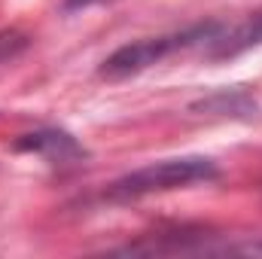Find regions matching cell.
I'll return each instance as SVG.
<instances>
[{"mask_svg":"<svg viewBox=\"0 0 262 259\" xmlns=\"http://www.w3.org/2000/svg\"><path fill=\"white\" fill-rule=\"evenodd\" d=\"M226 31L223 21L216 18H207V21H195L183 31H171V34H159V37H143V40H134V43H125L119 46L116 52H110L104 58V64L98 67V76L101 79H128V76H137L149 67L162 64L165 58L177 55V52H186V49H207L220 34Z\"/></svg>","mask_w":262,"mask_h":259,"instance_id":"obj_1","label":"cell"},{"mask_svg":"<svg viewBox=\"0 0 262 259\" xmlns=\"http://www.w3.org/2000/svg\"><path fill=\"white\" fill-rule=\"evenodd\" d=\"M262 46V6L256 12H250L238 28H226L207 49H204V55L210 58V61H232V58H238V55H244V52H250V49H259Z\"/></svg>","mask_w":262,"mask_h":259,"instance_id":"obj_3","label":"cell"},{"mask_svg":"<svg viewBox=\"0 0 262 259\" xmlns=\"http://www.w3.org/2000/svg\"><path fill=\"white\" fill-rule=\"evenodd\" d=\"M15 149L21 153H37L49 162H79L85 159V146L61 128H43L34 131V134H25L21 140H15Z\"/></svg>","mask_w":262,"mask_h":259,"instance_id":"obj_4","label":"cell"},{"mask_svg":"<svg viewBox=\"0 0 262 259\" xmlns=\"http://www.w3.org/2000/svg\"><path fill=\"white\" fill-rule=\"evenodd\" d=\"M192 110L201 116L207 113V116H229V119H250V116H256L259 104L244 89H223V92H213V95L195 101Z\"/></svg>","mask_w":262,"mask_h":259,"instance_id":"obj_5","label":"cell"},{"mask_svg":"<svg viewBox=\"0 0 262 259\" xmlns=\"http://www.w3.org/2000/svg\"><path fill=\"white\" fill-rule=\"evenodd\" d=\"M28 46H31V37H28L25 31H18V28H3V31H0V67L9 64V61H15Z\"/></svg>","mask_w":262,"mask_h":259,"instance_id":"obj_6","label":"cell"},{"mask_svg":"<svg viewBox=\"0 0 262 259\" xmlns=\"http://www.w3.org/2000/svg\"><path fill=\"white\" fill-rule=\"evenodd\" d=\"M216 177H220V168L213 159H207V156H174V159L149 162L137 171H128L125 177L113 180L107 189V198L110 201H131V198H143V195L174 192V189H186L195 183H210Z\"/></svg>","mask_w":262,"mask_h":259,"instance_id":"obj_2","label":"cell"},{"mask_svg":"<svg viewBox=\"0 0 262 259\" xmlns=\"http://www.w3.org/2000/svg\"><path fill=\"white\" fill-rule=\"evenodd\" d=\"M98 3H110V0H64V12H76V9H89V6H98Z\"/></svg>","mask_w":262,"mask_h":259,"instance_id":"obj_7","label":"cell"}]
</instances>
